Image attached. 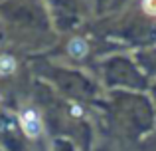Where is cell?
<instances>
[{
	"instance_id": "1",
	"label": "cell",
	"mask_w": 156,
	"mask_h": 151,
	"mask_svg": "<svg viewBox=\"0 0 156 151\" xmlns=\"http://www.w3.org/2000/svg\"><path fill=\"white\" fill-rule=\"evenodd\" d=\"M22 129L26 131L28 137H38L40 135V129H42V125H40V117L36 115V111H32V109H28V111L22 113Z\"/></svg>"
},
{
	"instance_id": "2",
	"label": "cell",
	"mask_w": 156,
	"mask_h": 151,
	"mask_svg": "<svg viewBox=\"0 0 156 151\" xmlns=\"http://www.w3.org/2000/svg\"><path fill=\"white\" fill-rule=\"evenodd\" d=\"M67 50H69V54H71L73 58H83V56L89 52V46H87V42H85L83 38H73L71 42H69Z\"/></svg>"
},
{
	"instance_id": "3",
	"label": "cell",
	"mask_w": 156,
	"mask_h": 151,
	"mask_svg": "<svg viewBox=\"0 0 156 151\" xmlns=\"http://www.w3.org/2000/svg\"><path fill=\"white\" fill-rule=\"evenodd\" d=\"M16 70V60L12 56H0V76H8Z\"/></svg>"
},
{
	"instance_id": "4",
	"label": "cell",
	"mask_w": 156,
	"mask_h": 151,
	"mask_svg": "<svg viewBox=\"0 0 156 151\" xmlns=\"http://www.w3.org/2000/svg\"><path fill=\"white\" fill-rule=\"evenodd\" d=\"M142 8H144L146 14L156 16V0H142Z\"/></svg>"
}]
</instances>
